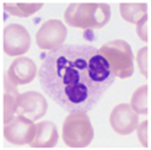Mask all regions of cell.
<instances>
[{
  "mask_svg": "<svg viewBox=\"0 0 151 150\" xmlns=\"http://www.w3.org/2000/svg\"><path fill=\"white\" fill-rule=\"evenodd\" d=\"M120 14L127 23L137 24L147 14V5L144 3H122L120 4Z\"/></svg>",
  "mask_w": 151,
  "mask_h": 150,
  "instance_id": "obj_13",
  "label": "cell"
},
{
  "mask_svg": "<svg viewBox=\"0 0 151 150\" xmlns=\"http://www.w3.org/2000/svg\"><path fill=\"white\" fill-rule=\"evenodd\" d=\"M4 10L14 17L28 18L42 8V3H4Z\"/></svg>",
  "mask_w": 151,
  "mask_h": 150,
  "instance_id": "obj_15",
  "label": "cell"
},
{
  "mask_svg": "<svg viewBox=\"0 0 151 150\" xmlns=\"http://www.w3.org/2000/svg\"><path fill=\"white\" fill-rule=\"evenodd\" d=\"M136 61L141 74L146 79H150V48L144 46L136 55Z\"/></svg>",
  "mask_w": 151,
  "mask_h": 150,
  "instance_id": "obj_16",
  "label": "cell"
},
{
  "mask_svg": "<svg viewBox=\"0 0 151 150\" xmlns=\"http://www.w3.org/2000/svg\"><path fill=\"white\" fill-rule=\"evenodd\" d=\"M39 80L44 93L64 110L88 112L109 90L115 76L96 46L66 44L45 56Z\"/></svg>",
  "mask_w": 151,
  "mask_h": 150,
  "instance_id": "obj_1",
  "label": "cell"
},
{
  "mask_svg": "<svg viewBox=\"0 0 151 150\" xmlns=\"http://www.w3.org/2000/svg\"><path fill=\"white\" fill-rule=\"evenodd\" d=\"M47 103L44 95L37 92H26L19 95L17 114L24 115L30 120H39L46 114Z\"/></svg>",
  "mask_w": 151,
  "mask_h": 150,
  "instance_id": "obj_9",
  "label": "cell"
},
{
  "mask_svg": "<svg viewBox=\"0 0 151 150\" xmlns=\"http://www.w3.org/2000/svg\"><path fill=\"white\" fill-rule=\"evenodd\" d=\"M6 75L14 85L29 84L36 76V65L30 58L19 56L10 64Z\"/></svg>",
  "mask_w": 151,
  "mask_h": 150,
  "instance_id": "obj_10",
  "label": "cell"
},
{
  "mask_svg": "<svg viewBox=\"0 0 151 150\" xmlns=\"http://www.w3.org/2000/svg\"><path fill=\"white\" fill-rule=\"evenodd\" d=\"M59 140L56 125L51 121H40L36 124V133L30 143L33 148H54Z\"/></svg>",
  "mask_w": 151,
  "mask_h": 150,
  "instance_id": "obj_11",
  "label": "cell"
},
{
  "mask_svg": "<svg viewBox=\"0 0 151 150\" xmlns=\"http://www.w3.org/2000/svg\"><path fill=\"white\" fill-rule=\"evenodd\" d=\"M137 138L144 148H150V120H144L141 124L137 125Z\"/></svg>",
  "mask_w": 151,
  "mask_h": 150,
  "instance_id": "obj_17",
  "label": "cell"
},
{
  "mask_svg": "<svg viewBox=\"0 0 151 150\" xmlns=\"http://www.w3.org/2000/svg\"><path fill=\"white\" fill-rule=\"evenodd\" d=\"M68 25L81 29H101L110 21L111 9L109 4L74 3L65 10Z\"/></svg>",
  "mask_w": 151,
  "mask_h": 150,
  "instance_id": "obj_2",
  "label": "cell"
},
{
  "mask_svg": "<svg viewBox=\"0 0 151 150\" xmlns=\"http://www.w3.org/2000/svg\"><path fill=\"white\" fill-rule=\"evenodd\" d=\"M136 33L142 41L149 43V40H150V18H149V14L145 15V17L136 24Z\"/></svg>",
  "mask_w": 151,
  "mask_h": 150,
  "instance_id": "obj_18",
  "label": "cell"
},
{
  "mask_svg": "<svg viewBox=\"0 0 151 150\" xmlns=\"http://www.w3.org/2000/svg\"><path fill=\"white\" fill-rule=\"evenodd\" d=\"M4 95H3V118H4V124L13 119L17 115V105L19 99V93L17 89V85H14L9 80L8 75L4 76Z\"/></svg>",
  "mask_w": 151,
  "mask_h": 150,
  "instance_id": "obj_12",
  "label": "cell"
},
{
  "mask_svg": "<svg viewBox=\"0 0 151 150\" xmlns=\"http://www.w3.org/2000/svg\"><path fill=\"white\" fill-rule=\"evenodd\" d=\"M99 51L104 56L115 78L126 79L134 74V54L129 43L116 39L102 45Z\"/></svg>",
  "mask_w": 151,
  "mask_h": 150,
  "instance_id": "obj_3",
  "label": "cell"
},
{
  "mask_svg": "<svg viewBox=\"0 0 151 150\" xmlns=\"http://www.w3.org/2000/svg\"><path fill=\"white\" fill-rule=\"evenodd\" d=\"M131 108L136 114L147 115L150 112V87L142 85L132 94L131 98Z\"/></svg>",
  "mask_w": 151,
  "mask_h": 150,
  "instance_id": "obj_14",
  "label": "cell"
},
{
  "mask_svg": "<svg viewBox=\"0 0 151 150\" xmlns=\"http://www.w3.org/2000/svg\"><path fill=\"white\" fill-rule=\"evenodd\" d=\"M110 125L119 135H129L136 130L139 114L134 111L130 104H119L110 114Z\"/></svg>",
  "mask_w": 151,
  "mask_h": 150,
  "instance_id": "obj_8",
  "label": "cell"
},
{
  "mask_svg": "<svg viewBox=\"0 0 151 150\" xmlns=\"http://www.w3.org/2000/svg\"><path fill=\"white\" fill-rule=\"evenodd\" d=\"M66 36H68L66 26L60 20L50 19L40 26V29L36 33L35 40H36V45L41 50L51 51L56 49V48L64 45Z\"/></svg>",
  "mask_w": 151,
  "mask_h": 150,
  "instance_id": "obj_6",
  "label": "cell"
},
{
  "mask_svg": "<svg viewBox=\"0 0 151 150\" xmlns=\"http://www.w3.org/2000/svg\"><path fill=\"white\" fill-rule=\"evenodd\" d=\"M94 139V128L86 112L73 111L63 124V140L70 148H86Z\"/></svg>",
  "mask_w": 151,
  "mask_h": 150,
  "instance_id": "obj_4",
  "label": "cell"
},
{
  "mask_svg": "<svg viewBox=\"0 0 151 150\" xmlns=\"http://www.w3.org/2000/svg\"><path fill=\"white\" fill-rule=\"evenodd\" d=\"M30 34L20 24H10L3 31V49L6 55H23L30 48Z\"/></svg>",
  "mask_w": 151,
  "mask_h": 150,
  "instance_id": "obj_7",
  "label": "cell"
},
{
  "mask_svg": "<svg viewBox=\"0 0 151 150\" xmlns=\"http://www.w3.org/2000/svg\"><path fill=\"white\" fill-rule=\"evenodd\" d=\"M36 133V125L29 118L17 114L4 124V136L14 145H25L33 141Z\"/></svg>",
  "mask_w": 151,
  "mask_h": 150,
  "instance_id": "obj_5",
  "label": "cell"
}]
</instances>
